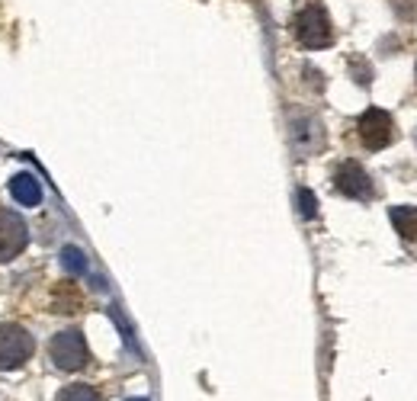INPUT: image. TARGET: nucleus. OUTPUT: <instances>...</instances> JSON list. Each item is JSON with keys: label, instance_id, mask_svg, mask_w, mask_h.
Wrapping results in <instances>:
<instances>
[{"label": "nucleus", "instance_id": "3", "mask_svg": "<svg viewBox=\"0 0 417 401\" xmlns=\"http://www.w3.org/2000/svg\"><path fill=\"white\" fill-rule=\"evenodd\" d=\"M35 340L20 325H0V369H16L33 356Z\"/></svg>", "mask_w": 417, "mask_h": 401}, {"label": "nucleus", "instance_id": "15", "mask_svg": "<svg viewBox=\"0 0 417 401\" xmlns=\"http://www.w3.org/2000/svg\"><path fill=\"white\" fill-rule=\"evenodd\" d=\"M392 10L401 23H414L417 20V0H392Z\"/></svg>", "mask_w": 417, "mask_h": 401}, {"label": "nucleus", "instance_id": "9", "mask_svg": "<svg viewBox=\"0 0 417 401\" xmlns=\"http://www.w3.org/2000/svg\"><path fill=\"white\" fill-rule=\"evenodd\" d=\"M81 308H83V296L74 283H58L55 289H52V311H68V315H74V311H81Z\"/></svg>", "mask_w": 417, "mask_h": 401}, {"label": "nucleus", "instance_id": "4", "mask_svg": "<svg viewBox=\"0 0 417 401\" xmlns=\"http://www.w3.org/2000/svg\"><path fill=\"white\" fill-rule=\"evenodd\" d=\"M356 129H360V139L363 145L369 148V151H379V148L392 145V139H395V125H392V116L385 110H366L360 116V122H356Z\"/></svg>", "mask_w": 417, "mask_h": 401}, {"label": "nucleus", "instance_id": "8", "mask_svg": "<svg viewBox=\"0 0 417 401\" xmlns=\"http://www.w3.org/2000/svg\"><path fill=\"white\" fill-rule=\"evenodd\" d=\"M10 196H13L20 206H39L42 202V187L35 177L29 173H16L13 180H10Z\"/></svg>", "mask_w": 417, "mask_h": 401}, {"label": "nucleus", "instance_id": "5", "mask_svg": "<svg viewBox=\"0 0 417 401\" xmlns=\"http://www.w3.org/2000/svg\"><path fill=\"white\" fill-rule=\"evenodd\" d=\"M26 244H29L26 221H23L16 212H10V209H0V263L13 260Z\"/></svg>", "mask_w": 417, "mask_h": 401}, {"label": "nucleus", "instance_id": "7", "mask_svg": "<svg viewBox=\"0 0 417 401\" xmlns=\"http://www.w3.org/2000/svg\"><path fill=\"white\" fill-rule=\"evenodd\" d=\"M292 145L299 154H312L324 145V125L315 116H295L292 119Z\"/></svg>", "mask_w": 417, "mask_h": 401}, {"label": "nucleus", "instance_id": "17", "mask_svg": "<svg viewBox=\"0 0 417 401\" xmlns=\"http://www.w3.org/2000/svg\"><path fill=\"white\" fill-rule=\"evenodd\" d=\"M302 74H305L308 87H312L315 93H321V91H324V74H321L318 68H305V71H302Z\"/></svg>", "mask_w": 417, "mask_h": 401}, {"label": "nucleus", "instance_id": "14", "mask_svg": "<svg viewBox=\"0 0 417 401\" xmlns=\"http://www.w3.org/2000/svg\"><path fill=\"white\" fill-rule=\"evenodd\" d=\"M295 196H299V215H302V219H315V215H318V199H315L312 190L302 187Z\"/></svg>", "mask_w": 417, "mask_h": 401}, {"label": "nucleus", "instance_id": "13", "mask_svg": "<svg viewBox=\"0 0 417 401\" xmlns=\"http://www.w3.org/2000/svg\"><path fill=\"white\" fill-rule=\"evenodd\" d=\"M58 401H100V395H97V388H90V385H68L58 395Z\"/></svg>", "mask_w": 417, "mask_h": 401}, {"label": "nucleus", "instance_id": "18", "mask_svg": "<svg viewBox=\"0 0 417 401\" xmlns=\"http://www.w3.org/2000/svg\"><path fill=\"white\" fill-rule=\"evenodd\" d=\"M129 401H145V398H129Z\"/></svg>", "mask_w": 417, "mask_h": 401}, {"label": "nucleus", "instance_id": "6", "mask_svg": "<svg viewBox=\"0 0 417 401\" xmlns=\"http://www.w3.org/2000/svg\"><path fill=\"white\" fill-rule=\"evenodd\" d=\"M334 187L341 190L343 196L350 199H369L372 196V180H369V173L363 170L356 161H343L334 173Z\"/></svg>", "mask_w": 417, "mask_h": 401}, {"label": "nucleus", "instance_id": "2", "mask_svg": "<svg viewBox=\"0 0 417 401\" xmlns=\"http://www.w3.org/2000/svg\"><path fill=\"white\" fill-rule=\"evenodd\" d=\"M49 353H52V360H55V366L64 369V373H77V369H83L87 360H90L87 340H83V334L77 331V327L55 334L52 344H49Z\"/></svg>", "mask_w": 417, "mask_h": 401}, {"label": "nucleus", "instance_id": "11", "mask_svg": "<svg viewBox=\"0 0 417 401\" xmlns=\"http://www.w3.org/2000/svg\"><path fill=\"white\" fill-rule=\"evenodd\" d=\"M61 267L71 277H83V273H87V257H83L81 248L68 244V248H61Z\"/></svg>", "mask_w": 417, "mask_h": 401}, {"label": "nucleus", "instance_id": "10", "mask_svg": "<svg viewBox=\"0 0 417 401\" xmlns=\"http://www.w3.org/2000/svg\"><path fill=\"white\" fill-rule=\"evenodd\" d=\"M392 225L404 241H417V206H395L392 209Z\"/></svg>", "mask_w": 417, "mask_h": 401}, {"label": "nucleus", "instance_id": "16", "mask_svg": "<svg viewBox=\"0 0 417 401\" xmlns=\"http://www.w3.org/2000/svg\"><path fill=\"white\" fill-rule=\"evenodd\" d=\"M110 315H112V321L119 325V331H122V340H125V344L132 347V350H139V347H135V337H132V327H129V321L122 318V311H119V305H112V308H110Z\"/></svg>", "mask_w": 417, "mask_h": 401}, {"label": "nucleus", "instance_id": "12", "mask_svg": "<svg viewBox=\"0 0 417 401\" xmlns=\"http://www.w3.org/2000/svg\"><path fill=\"white\" fill-rule=\"evenodd\" d=\"M350 74H353V81L356 83H360V87H369V83H372V64H369L366 62V58H360V55H356V58H350Z\"/></svg>", "mask_w": 417, "mask_h": 401}, {"label": "nucleus", "instance_id": "1", "mask_svg": "<svg viewBox=\"0 0 417 401\" xmlns=\"http://www.w3.org/2000/svg\"><path fill=\"white\" fill-rule=\"evenodd\" d=\"M292 33H295V39H299L305 49H327V45L334 42L331 16H327V10L318 7V4H308L305 10L295 13Z\"/></svg>", "mask_w": 417, "mask_h": 401}]
</instances>
